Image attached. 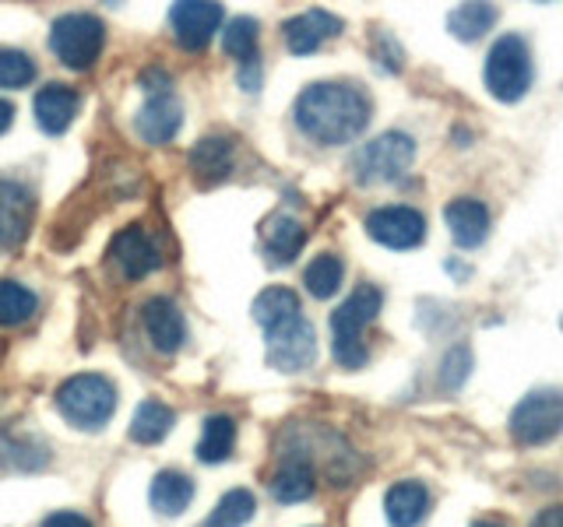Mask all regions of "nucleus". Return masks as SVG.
I'll list each match as a JSON object with an SVG mask.
<instances>
[{
  "mask_svg": "<svg viewBox=\"0 0 563 527\" xmlns=\"http://www.w3.org/2000/svg\"><path fill=\"white\" fill-rule=\"evenodd\" d=\"M0 464L11 471H35L49 464V447L35 444V439H14L0 429Z\"/></svg>",
  "mask_w": 563,
  "mask_h": 527,
  "instance_id": "c756f323",
  "label": "nucleus"
},
{
  "mask_svg": "<svg viewBox=\"0 0 563 527\" xmlns=\"http://www.w3.org/2000/svg\"><path fill=\"white\" fill-rule=\"evenodd\" d=\"M444 222H448L451 239L462 246V250H475V246L489 236V211L475 198H454L444 208Z\"/></svg>",
  "mask_w": 563,
  "mask_h": 527,
  "instance_id": "6ab92c4d",
  "label": "nucleus"
},
{
  "mask_svg": "<svg viewBox=\"0 0 563 527\" xmlns=\"http://www.w3.org/2000/svg\"><path fill=\"white\" fill-rule=\"evenodd\" d=\"M282 35H286L289 53L307 57V53H317L328 40H334V35H342V18L321 8H310L303 14L289 18V22L282 25Z\"/></svg>",
  "mask_w": 563,
  "mask_h": 527,
  "instance_id": "ddd939ff",
  "label": "nucleus"
},
{
  "mask_svg": "<svg viewBox=\"0 0 563 527\" xmlns=\"http://www.w3.org/2000/svg\"><path fill=\"white\" fill-rule=\"evenodd\" d=\"M497 25V8L493 4H462L448 14V32L462 43H475Z\"/></svg>",
  "mask_w": 563,
  "mask_h": 527,
  "instance_id": "cd10ccee",
  "label": "nucleus"
},
{
  "mask_svg": "<svg viewBox=\"0 0 563 527\" xmlns=\"http://www.w3.org/2000/svg\"><path fill=\"white\" fill-rule=\"evenodd\" d=\"M528 527H563V506H545Z\"/></svg>",
  "mask_w": 563,
  "mask_h": 527,
  "instance_id": "4c0bfd02",
  "label": "nucleus"
},
{
  "mask_svg": "<svg viewBox=\"0 0 563 527\" xmlns=\"http://www.w3.org/2000/svg\"><path fill=\"white\" fill-rule=\"evenodd\" d=\"M292 113L296 127L310 141L334 148L349 145V141H356L366 131L374 102L352 81H313L299 92Z\"/></svg>",
  "mask_w": 563,
  "mask_h": 527,
  "instance_id": "f257e3e1",
  "label": "nucleus"
},
{
  "mask_svg": "<svg viewBox=\"0 0 563 527\" xmlns=\"http://www.w3.org/2000/svg\"><path fill=\"white\" fill-rule=\"evenodd\" d=\"M272 496L278 503H303L313 496L317 489V468H313V457L307 450H289L282 453L278 468L272 471Z\"/></svg>",
  "mask_w": 563,
  "mask_h": 527,
  "instance_id": "4468645a",
  "label": "nucleus"
},
{
  "mask_svg": "<svg viewBox=\"0 0 563 527\" xmlns=\"http://www.w3.org/2000/svg\"><path fill=\"white\" fill-rule=\"evenodd\" d=\"M141 327H145L152 348L163 351V356H173V351H180L184 341H187V321H184V313L166 295H155V299H148L145 306H141Z\"/></svg>",
  "mask_w": 563,
  "mask_h": 527,
  "instance_id": "f8f14e48",
  "label": "nucleus"
},
{
  "mask_svg": "<svg viewBox=\"0 0 563 527\" xmlns=\"http://www.w3.org/2000/svg\"><path fill=\"white\" fill-rule=\"evenodd\" d=\"M257 514V500L251 489H229L216 503V509L201 520V527H243Z\"/></svg>",
  "mask_w": 563,
  "mask_h": 527,
  "instance_id": "a878e982",
  "label": "nucleus"
},
{
  "mask_svg": "<svg viewBox=\"0 0 563 527\" xmlns=\"http://www.w3.org/2000/svg\"><path fill=\"white\" fill-rule=\"evenodd\" d=\"M40 527H92L85 514H75V509H57V514H49Z\"/></svg>",
  "mask_w": 563,
  "mask_h": 527,
  "instance_id": "e433bc0d",
  "label": "nucleus"
},
{
  "mask_svg": "<svg viewBox=\"0 0 563 527\" xmlns=\"http://www.w3.org/2000/svg\"><path fill=\"white\" fill-rule=\"evenodd\" d=\"M32 218H35V193L25 183L0 176V254H11L25 243Z\"/></svg>",
  "mask_w": 563,
  "mask_h": 527,
  "instance_id": "9b49d317",
  "label": "nucleus"
},
{
  "mask_svg": "<svg viewBox=\"0 0 563 527\" xmlns=\"http://www.w3.org/2000/svg\"><path fill=\"white\" fill-rule=\"evenodd\" d=\"M236 81H240L243 92H251V96H254V92H261V60H257V57L243 60V64H240Z\"/></svg>",
  "mask_w": 563,
  "mask_h": 527,
  "instance_id": "f704fd0d",
  "label": "nucleus"
},
{
  "mask_svg": "<svg viewBox=\"0 0 563 527\" xmlns=\"http://www.w3.org/2000/svg\"><path fill=\"white\" fill-rule=\"evenodd\" d=\"M106 46V25L96 14L70 11L60 14L49 29V49L57 53V60L70 70H88Z\"/></svg>",
  "mask_w": 563,
  "mask_h": 527,
  "instance_id": "423d86ee",
  "label": "nucleus"
},
{
  "mask_svg": "<svg viewBox=\"0 0 563 527\" xmlns=\"http://www.w3.org/2000/svg\"><path fill=\"white\" fill-rule=\"evenodd\" d=\"M180 123H184L180 99L173 92H163V96H148V102L137 110L134 131L141 134V141H148V145H169V141L180 134Z\"/></svg>",
  "mask_w": 563,
  "mask_h": 527,
  "instance_id": "dca6fc26",
  "label": "nucleus"
},
{
  "mask_svg": "<svg viewBox=\"0 0 563 527\" xmlns=\"http://www.w3.org/2000/svg\"><path fill=\"white\" fill-rule=\"evenodd\" d=\"M384 514L391 527H419L430 514V489L416 479L395 482L384 492Z\"/></svg>",
  "mask_w": 563,
  "mask_h": 527,
  "instance_id": "a211bd4d",
  "label": "nucleus"
},
{
  "mask_svg": "<svg viewBox=\"0 0 563 527\" xmlns=\"http://www.w3.org/2000/svg\"><path fill=\"white\" fill-rule=\"evenodd\" d=\"M264 338H268V366L278 373H303L317 359V334L303 313L264 330Z\"/></svg>",
  "mask_w": 563,
  "mask_h": 527,
  "instance_id": "6e6552de",
  "label": "nucleus"
},
{
  "mask_svg": "<svg viewBox=\"0 0 563 527\" xmlns=\"http://www.w3.org/2000/svg\"><path fill=\"white\" fill-rule=\"evenodd\" d=\"M11 123H14V105L8 99H0V134L11 131Z\"/></svg>",
  "mask_w": 563,
  "mask_h": 527,
  "instance_id": "58836bf2",
  "label": "nucleus"
},
{
  "mask_svg": "<svg viewBox=\"0 0 563 527\" xmlns=\"http://www.w3.org/2000/svg\"><path fill=\"white\" fill-rule=\"evenodd\" d=\"M233 162H236V155L225 137H201L187 155V166L194 172V180H198V187H216L229 180Z\"/></svg>",
  "mask_w": 563,
  "mask_h": 527,
  "instance_id": "aec40b11",
  "label": "nucleus"
},
{
  "mask_svg": "<svg viewBox=\"0 0 563 527\" xmlns=\"http://www.w3.org/2000/svg\"><path fill=\"white\" fill-rule=\"evenodd\" d=\"M486 88L497 102H521L532 88V49L521 35L507 32L500 35L493 49L486 53Z\"/></svg>",
  "mask_w": 563,
  "mask_h": 527,
  "instance_id": "20e7f679",
  "label": "nucleus"
},
{
  "mask_svg": "<svg viewBox=\"0 0 563 527\" xmlns=\"http://www.w3.org/2000/svg\"><path fill=\"white\" fill-rule=\"evenodd\" d=\"M35 123H40V131L46 134H64L70 123H75L78 110H81V96L75 92L70 85H60V81H49L43 85L40 92H35Z\"/></svg>",
  "mask_w": 563,
  "mask_h": 527,
  "instance_id": "f3484780",
  "label": "nucleus"
},
{
  "mask_svg": "<svg viewBox=\"0 0 563 527\" xmlns=\"http://www.w3.org/2000/svg\"><path fill=\"white\" fill-rule=\"evenodd\" d=\"M563 429V391L542 386L518 401V408L510 412V436L521 447H542Z\"/></svg>",
  "mask_w": 563,
  "mask_h": 527,
  "instance_id": "0eeeda50",
  "label": "nucleus"
},
{
  "mask_svg": "<svg viewBox=\"0 0 563 527\" xmlns=\"http://www.w3.org/2000/svg\"><path fill=\"white\" fill-rule=\"evenodd\" d=\"M222 18H225L222 4H211V0H180V4H173L169 11V25H173L176 43L190 53H198L216 40V32L222 29Z\"/></svg>",
  "mask_w": 563,
  "mask_h": 527,
  "instance_id": "9d476101",
  "label": "nucleus"
},
{
  "mask_svg": "<svg viewBox=\"0 0 563 527\" xmlns=\"http://www.w3.org/2000/svg\"><path fill=\"white\" fill-rule=\"evenodd\" d=\"M35 81V60L22 49H0V88H25Z\"/></svg>",
  "mask_w": 563,
  "mask_h": 527,
  "instance_id": "2f4dec72",
  "label": "nucleus"
},
{
  "mask_svg": "<svg viewBox=\"0 0 563 527\" xmlns=\"http://www.w3.org/2000/svg\"><path fill=\"white\" fill-rule=\"evenodd\" d=\"M384 306V295L377 285H360L345 303L331 313V351L334 362L345 369H363L369 351H366V327L377 321Z\"/></svg>",
  "mask_w": 563,
  "mask_h": 527,
  "instance_id": "f03ea898",
  "label": "nucleus"
},
{
  "mask_svg": "<svg viewBox=\"0 0 563 527\" xmlns=\"http://www.w3.org/2000/svg\"><path fill=\"white\" fill-rule=\"evenodd\" d=\"M137 85L145 88L148 96H163V92H169V75H166V70H158V67H148L145 75L137 78Z\"/></svg>",
  "mask_w": 563,
  "mask_h": 527,
  "instance_id": "c9c22d12",
  "label": "nucleus"
},
{
  "mask_svg": "<svg viewBox=\"0 0 563 527\" xmlns=\"http://www.w3.org/2000/svg\"><path fill=\"white\" fill-rule=\"evenodd\" d=\"M257 32H261V25L254 18H233L222 32V49L240 64L251 60V57H257Z\"/></svg>",
  "mask_w": 563,
  "mask_h": 527,
  "instance_id": "7c9ffc66",
  "label": "nucleus"
},
{
  "mask_svg": "<svg viewBox=\"0 0 563 527\" xmlns=\"http://www.w3.org/2000/svg\"><path fill=\"white\" fill-rule=\"evenodd\" d=\"M148 500H152V509L163 517H180L184 509L194 503V479L184 471H158L152 479V489H148Z\"/></svg>",
  "mask_w": 563,
  "mask_h": 527,
  "instance_id": "4be33fe9",
  "label": "nucleus"
},
{
  "mask_svg": "<svg viewBox=\"0 0 563 527\" xmlns=\"http://www.w3.org/2000/svg\"><path fill=\"white\" fill-rule=\"evenodd\" d=\"M342 278H345V264L339 254H317L303 271V285L313 299H331L339 292Z\"/></svg>",
  "mask_w": 563,
  "mask_h": 527,
  "instance_id": "c85d7f7f",
  "label": "nucleus"
},
{
  "mask_svg": "<svg viewBox=\"0 0 563 527\" xmlns=\"http://www.w3.org/2000/svg\"><path fill=\"white\" fill-rule=\"evenodd\" d=\"M40 310V299L29 285L14 278H0V327H18L32 321V313Z\"/></svg>",
  "mask_w": 563,
  "mask_h": 527,
  "instance_id": "bb28decb",
  "label": "nucleus"
},
{
  "mask_svg": "<svg viewBox=\"0 0 563 527\" xmlns=\"http://www.w3.org/2000/svg\"><path fill=\"white\" fill-rule=\"evenodd\" d=\"M374 53H377L380 67H387V70H401V46L395 43V35L377 32V40H374Z\"/></svg>",
  "mask_w": 563,
  "mask_h": 527,
  "instance_id": "72a5a7b5",
  "label": "nucleus"
},
{
  "mask_svg": "<svg viewBox=\"0 0 563 527\" xmlns=\"http://www.w3.org/2000/svg\"><path fill=\"white\" fill-rule=\"evenodd\" d=\"M307 243V228L292 215H272V222L264 225V254L275 264V268H286L299 257Z\"/></svg>",
  "mask_w": 563,
  "mask_h": 527,
  "instance_id": "412c9836",
  "label": "nucleus"
},
{
  "mask_svg": "<svg viewBox=\"0 0 563 527\" xmlns=\"http://www.w3.org/2000/svg\"><path fill=\"white\" fill-rule=\"evenodd\" d=\"M110 257H113V264L128 281H141V278H148L158 268V250H155V243L148 239V233L141 225L120 228V233L113 236V243H110Z\"/></svg>",
  "mask_w": 563,
  "mask_h": 527,
  "instance_id": "2eb2a0df",
  "label": "nucleus"
},
{
  "mask_svg": "<svg viewBox=\"0 0 563 527\" xmlns=\"http://www.w3.org/2000/svg\"><path fill=\"white\" fill-rule=\"evenodd\" d=\"M173 426H176V415H173L169 404L148 397V401L137 404V412L131 418V429L128 433H131L134 444L152 447V444H163V439L173 433Z\"/></svg>",
  "mask_w": 563,
  "mask_h": 527,
  "instance_id": "5701e85b",
  "label": "nucleus"
},
{
  "mask_svg": "<svg viewBox=\"0 0 563 527\" xmlns=\"http://www.w3.org/2000/svg\"><path fill=\"white\" fill-rule=\"evenodd\" d=\"M416 162V141L401 131H387L352 155V180L363 183V187H374V183H395L401 180L409 166Z\"/></svg>",
  "mask_w": 563,
  "mask_h": 527,
  "instance_id": "39448f33",
  "label": "nucleus"
},
{
  "mask_svg": "<svg viewBox=\"0 0 563 527\" xmlns=\"http://www.w3.org/2000/svg\"><path fill=\"white\" fill-rule=\"evenodd\" d=\"M472 527H504L500 520H475Z\"/></svg>",
  "mask_w": 563,
  "mask_h": 527,
  "instance_id": "ea45409f",
  "label": "nucleus"
},
{
  "mask_svg": "<svg viewBox=\"0 0 563 527\" xmlns=\"http://www.w3.org/2000/svg\"><path fill=\"white\" fill-rule=\"evenodd\" d=\"M236 450V418L229 415H208L198 439V461L201 464H222Z\"/></svg>",
  "mask_w": 563,
  "mask_h": 527,
  "instance_id": "b1692460",
  "label": "nucleus"
},
{
  "mask_svg": "<svg viewBox=\"0 0 563 527\" xmlns=\"http://www.w3.org/2000/svg\"><path fill=\"white\" fill-rule=\"evenodd\" d=\"M472 373V351L468 345H454L444 362H440V391H457Z\"/></svg>",
  "mask_w": 563,
  "mask_h": 527,
  "instance_id": "473e14b6",
  "label": "nucleus"
},
{
  "mask_svg": "<svg viewBox=\"0 0 563 527\" xmlns=\"http://www.w3.org/2000/svg\"><path fill=\"white\" fill-rule=\"evenodd\" d=\"M57 412L67 426L81 433H99L117 412V386L102 373H78L57 386Z\"/></svg>",
  "mask_w": 563,
  "mask_h": 527,
  "instance_id": "7ed1b4c3",
  "label": "nucleus"
},
{
  "mask_svg": "<svg viewBox=\"0 0 563 527\" xmlns=\"http://www.w3.org/2000/svg\"><path fill=\"white\" fill-rule=\"evenodd\" d=\"M366 236L387 246V250H412L422 239H427V218L422 211L409 204H387L366 215Z\"/></svg>",
  "mask_w": 563,
  "mask_h": 527,
  "instance_id": "1a4fd4ad",
  "label": "nucleus"
},
{
  "mask_svg": "<svg viewBox=\"0 0 563 527\" xmlns=\"http://www.w3.org/2000/svg\"><path fill=\"white\" fill-rule=\"evenodd\" d=\"M254 321L264 327V330H272L278 324H286L292 321V316L303 313V306H299V295L292 289H282V285H272V289H264L257 299H254Z\"/></svg>",
  "mask_w": 563,
  "mask_h": 527,
  "instance_id": "393cba45",
  "label": "nucleus"
}]
</instances>
